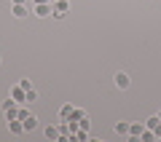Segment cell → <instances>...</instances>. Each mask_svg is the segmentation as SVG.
<instances>
[{
	"label": "cell",
	"instance_id": "obj_2",
	"mask_svg": "<svg viewBox=\"0 0 161 142\" xmlns=\"http://www.w3.org/2000/svg\"><path fill=\"white\" fill-rule=\"evenodd\" d=\"M51 8H54V14H51L54 19H64V14L70 11V0H54Z\"/></svg>",
	"mask_w": 161,
	"mask_h": 142
},
{
	"label": "cell",
	"instance_id": "obj_16",
	"mask_svg": "<svg viewBox=\"0 0 161 142\" xmlns=\"http://www.w3.org/2000/svg\"><path fill=\"white\" fill-rule=\"evenodd\" d=\"M35 99H38V91L30 89V91H27V102H35Z\"/></svg>",
	"mask_w": 161,
	"mask_h": 142
},
{
	"label": "cell",
	"instance_id": "obj_3",
	"mask_svg": "<svg viewBox=\"0 0 161 142\" xmlns=\"http://www.w3.org/2000/svg\"><path fill=\"white\" fill-rule=\"evenodd\" d=\"M113 83H115V86H118V89H121V91H126V89H129V86H132V78H129V75H126V73H124V70H118V73H115V75H113Z\"/></svg>",
	"mask_w": 161,
	"mask_h": 142
},
{
	"label": "cell",
	"instance_id": "obj_18",
	"mask_svg": "<svg viewBox=\"0 0 161 142\" xmlns=\"http://www.w3.org/2000/svg\"><path fill=\"white\" fill-rule=\"evenodd\" d=\"M40 3H54V0H32V6H40Z\"/></svg>",
	"mask_w": 161,
	"mask_h": 142
},
{
	"label": "cell",
	"instance_id": "obj_10",
	"mask_svg": "<svg viewBox=\"0 0 161 142\" xmlns=\"http://www.w3.org/2000/svg\"><path fill=\"white\" fill-rule=\"evenodd\" d=\"M113 129H115V134H118V137H129V121H118Z\"/></svg>",
	"mask_w": 161,
	"mask_h": 142
},
{
	"label": "cell",
	"instance_id": "obj_15",
	"mask_svg": "<svg viewBox=\"0 0 161 142\" xmlns=\"http://www.w3.org/2000/svg\"><path fill=\"white\" fill-rule=\"evenodd\" d=\"M83 115H86V110H80V107H75V110H73V115H70V118L80 121V118H83Z\"/></svg>",
	"mask_w": 161,
	"mask_h": 142
},
{
	"label": "cell",
	"instance_id": "obj_9",
	"mask_svg": "<svg viewBox=\"0 0 161 142\" xmlns=\"http://www.w3.org/2000/svg\"><path fill=\"white\" fill-rule=\"evenodd\" d=\"M11 14L16 19H24V16H30V6H11Z\"/></svg>",
	"mask_w": 161,
	"mask_h": 142
},
{
	"label": "cell",
	"instance_id": "obj_12",
	"mask_svg": "<svg viewBox=\"0 0 161 142\" xmlns=\"http://www.w3.org/2000/svg\"><path fill=\"white\" fill-rule=\"evenodd\" d=\"M140 139H142V142H156L158 137H156V131H153V129H148V126H145V131L140 134Z\"/></svg>",
	"mask_w": 161,
	"mask_h": 142
},
{
	"label": "cell",
	"instance_id": "obj_14",
	"mask_svg": "<svg viewBox=\"0 0 161 142\" xmlns=\"http://www.w3.org/2000/svg\"><path fill=\"white\" fill-rule=\"evenodd\" d=\"M19 86H22L24 91H30V89H35V86H32V80H30V78H22V80H19Z\"/></svg>",
	"mask_w": 161,
	"mask_h": 142
},
{
	"label": "cell",
	"instance_id": "obj_19",
	"mask_svg": "<svg viewBox=\"0 0 161 142\" xmlns=\"http://www.w3.org/2000/svg\"><path fill=\"white\" fill-rule=\"evenodd\" d=\"M0 64H3V57H0Z\"/></svg>",
	"mask_w": 161,
	"mask_h": 142
},
{
	"label": "cell",
	"instance_id": "obj_4",
	"mask_svg": "<svg viewBox=\"0 0 161 142\" xmlns=\"http://www.w3.org/2000/svg\"><path fill=\"white\" fill-rule=\"evenodd\" d=\"M8 123V131H11L14 137H22V134H27V131H24V123L19 118H11V121H6Z\"/></svg>",
	"mask_w": 161,
	"mask_h": 142
},
{
	"label": "cell",
	"instance_id": "obj_13",
	"mask_svg": "<svg viewBox=\"0 0 161 142\" xmlns=\"http://www.w3.org/2000/svg\"><path fill=\"white\" fill-rule=\"evenodd\" d=\"M73 105H62V107H59V118H62V121H67L70 118V115H73Z\"/></svg>",
	"mask_w": 161,
	"mask_h": 142
},
{
	"label": "cell",
	"instance_id": "obj_8",
	"mask_svg": "<svg viewBox=\"0 0 161 142\" xmlns=\"http://www.w3.org/2000/svg\"><path fill=\"white\" fill-rule=\"evenodd\" d=\"M43 134H46V139H59V126L57 123H48L46 129H43Z\"/></svg>",
	"mask_w": 161,
	"mask_h": 142
},
{
	"label": "cell",
	"instance_id": "obj_20",
	"mask_svg": "<svg viewBox=\"0 0 161 142\" xmlns=\"http://www.w3.org/2000/svg\"><path fill=\"white\" fill-rule=\"evenodd\" d=\"M158 118H161V113H158Z\"/></svg>",
	"mask_w": 161,
	"mask_h": 142
},
{
	"label": "cell",
	"instance_id": "obj_1",
	"mask_svg": "<svg viewBox=\"0 0 161 142\" xmlns=\"http://www.w3.org/2000/svg\"><path fill=\"white\" fill-rule=\"evenodd\" d=\"M3 115H6V121L19 118V102H16V99H11V97H8L6 102H3Z\"/></svg>",
	"mask_w": 161,
	"mask_h": 142
},
{
	"label": "cell",
	"instance_id": "obj_11",
	"mask_svg": "<svg viewBox=\"0 0 161 142\" xmlns=\"http://www.w3.org/2000/svg\"><path fill=\"white\" fill-rule=\"evenodd\" d=\"M22 123H24V131H35V129H38V118H35V115H32V113H30V115H27V118H24V121H22Z\"/></svg>",
	"mask_w": 161,
	"mask_h": 142
},
{
	"label": "cell",
	"instance_id": "obj_5",
	"mask_svg": "<svg viewBox=\"0 0 161 142\" xmlns=\"http://www.w3.org/2000/svg\"><path fill=\"white\" fill-rule=\"evenodd\" d=\"M32 11H35V16L46 19V16H51V14H54V8H51V3H40V6H32Z\"/></svg>",
	"mask_w": 161,
	"mask_h": 142
},
{
	"label": "cell",
	"instance_id": "obj_6",
	"mask_svg": "<svg viewBox=\"0 0 161 142\" xmlns=\"http://www.w3.org/2000/svg\"><path fill=\"white\" fill-rule=\"evenodd\" d=\"M11 99H16L19 105H27V91H24L22 86L16 83V86H14V89H11Z\"/></svg>",
	"mask_w": 161,
	"mask_h": 142
},
{
	"label": "cell",
	"instance_id": "obj_17",
	"mask_svg": "<svg viewBox=\"0 0 161 142\" xmlns=\"http://www.w3.org/2000/svg\"><path fill=\"white\" fill-rule=\"evenodd\" d=\"M11 6H32V0H11Z\"/></svg>",
	"mask_w": 161,
	"mask_h": 142
},
{
	"label": "cell",
	"instance_id": "obj_7",
	"mask_svg": "<svg viewBox=\"0 0 161 142\" xmlns=\"http://www.w3.org/2000/svg\"><path fill=\"white\" fill-rule=\"evenodd\" d=\"M145 131V123H129V139H140V134Z\"/></svg>",
	"mask_w": 161,
	"mask_h": 142
}]
</instances>
